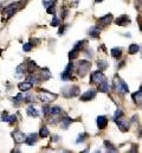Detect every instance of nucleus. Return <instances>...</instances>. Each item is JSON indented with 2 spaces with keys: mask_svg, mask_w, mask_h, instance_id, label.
I'll return each instance as SVG.
<instances>
[{
  "mask_svg": "<svg viewBox=\"0 0 142 153\" xmlns=\"http://www.w3.org/2000/svg\"><path fill=\"white\" fill-rule=\"evenodd\" d=\"M129 23H130V19H129L128 16H121V17L115 19V24H117L118 26H126Z\"/></svg>",
  "mask_w": 142,
  "mask_h": 153,
  "instance_id": "obj_12",
  "label": "nucleus"
},
{
  "mask_svg": "<svg viewBox=\"0 0 142 153\" xmlns=\"http://www.w3.org/2000/svg\"><path fill=\"white\" fill-rule=\"evenodd\" d=\"M88 138V134L87 133H81L79 135H78V138H77V140H76V144H82V143H84V140Z\"/></svg>",
  "mask_w": 142,
  "mask_h": 153,
  "instance_id": "obj_33",
  "label": "nucleus"
},
{
  "mask_svg": "<svg viewBox=\"0 0 142 153\" xmlns=\"http://www.w3.org/2000/svg\"><path fill=\"white\" fill-rule=\"evenodd\" d=\"M49 109H50V106H44L41 108V112L44 115H49Z\"/></svg>",
  "mask_w": 142,
  "mask_h": 153,
  "instance_id": "obj_41",
  "label": "nucleus"
},
{
  "mask_svg": "<svg viewBox=\"0 0 142 153\" xmlns=\"http://www.w3.org/2000/svg\"><path fill=\"white\" fill-rule=\"evenodd\" d=\"M103 79H106V77L103 75V73L101 70H97V71H94L91 75H90V82L91 83H101Z\"/></svg>",
  "mask_w": 142,
  "mask_h": 153,
  "instance_id": "obj_7",
  "label": "nucleus"
},
{
  "mask_svg": "<svg viewBox=\"0 0 142 153\" xmlns=\"http://www.w3.org/2000/svg\"><path fill=\"white\" fill-rule=\"evenodd\" d=\"M1 8H2V5H1V2H0V11H1Z\"/></svg>",
  "mask_w": 142,
  "mask_h": 153,
  "instance_id": "obj_45",
  "label": "nucleus"
},
{
  "mask_svg": "<svg viewBox=\"0 0 142 153\" xmlns=\"http://www.w3.org/2000/svg\"><path fill=\"white\" fill-rule=\"evenodd\" d=\"M12 101H13V103L14 105H20L23 101H24V94H18L17 96H14V97H12Z\"/></svg>",
  "mask_w": 142,
  "mask_h": 153,
  "instance_id": "obj_31",
  "label": "nucleus"
},
{
  "mask_svg": "<svg viewBox=\"0 0 142 153\" xmlns=\"http://www.w3.org/2000/svg\"><path fill=\"white\" fill-rule=\"evenodd\" d=\"M25 69H26V65H25V64H19V65L17 67V69H16V71H17V77L23 76L24 73H25Z\"/></svg>",
  "mask_w": 142,
  "mask_h": 153,
  "instance_id": "obj_29",
  "label": "nucleus"
},
{
  "mask_svg": "<svg viewBox=\"0 0 142 153\" xmlns=\"http://www.w3.org/2000/svg\"><path fill=\"white\" fill-rule=\"evenodd\" d=\"M39 137H40V138H46V137H49V129H47V127L43 126V127L39 129Z\"/></svg>",
  "mask_w": 142,
  "mask_h": 153,
  "instance_id": "obj_32",
  "label": "nucleus"
},
{
  "mask_svg": "<svg viewBox=\"0 0 142 153\" xmlns=\"http://www.w3.org/2000/svg\"><path fill=\"white\" fill-rule=\"evenodd\" d=\"M139 51H140V45H138V44H130L128 46V53L129 55H135Z\"/></svg>",
  "mask_w": 142,
  "mask_h": 153,
  "instance_id": "obj_23",
  "label": "nucleus"
},
{
  "mask_svg": "<svg viewBox=\"0 0 142 153\" xmlns=\"http://www.w3.org/2000/svg\"><path fill=\"white\" fill-rule=\"evenodd\" d=\"M18 88H19L21 91H27V90H30V89L32 88V84H31L29 81H25V82L19 83V84H18Z\"/></svg>",
  "mask_w": 142,
  "mask_h": 153,
  "instance_id": "obj_20",
  "label": "nucleus"
},
{
  "mask_svg": "<svg viewBox=\"0 0 142 153\" xmlns=\"http://www.w3.org/2000/svg\"><path fill=\"white\" fill-rule=\"evenodd\" d=\"M85 43H87L85 40H81V42H77V43L75 44V46H73V49H76V50H78V51H81V50H82V49L84 48L83 45H84Z\"/></svg>",
  "mask_w": 142,
  "mask_h": 153,
  "instance_id": "obj_34",
  "label": "nucleus"
},
{
  "mask_svg": "<svg viewBox=\"0 0 142 153\" xmlns=\"http://www.w3.org/2000/svg\"><path fill=\"white\" fill-rule=\"evenodd\" d=\"M62 94L64 97H75L79 94V88L77 85H65L62 88Z\"/></svg>",
  "mask_w": 142,
  "mask_h": 153,
  "instance_id": "obj_2",
  "label": "nucleus"
},
{
  "mask_svg": "<svg viewBox=\"0 0 142 153\" xmlns=\"http://www.w3.org/2000/svg\"><path fill=\"white\" fill-rule=\"evenodd\" d=\"M84 55H85L88 58H91V57H92V55H94V52H92V50H91L90 48H87V49H85V51H84Z\"/></svg>",
  "mask_w": 142,
  "mask_h": 153,
  "instance_id": "obj_39",
  "label": "nucleus"
},
{
  "mask_svg": "<svg viewBox=\"0 0 142 153\" xmlns=\"http://www.w3.org/2000/svg\"><path fill=\"white\" fill-rule=\"evenodd\" d=\"M0 120L4 121V122H8V123H14L17 121V116L13 114V115H8L7 112H4L1 116H0Z\"/></svg>",
  "mask_w": 142,
  "mask_h": 153,
  "instance_id": "obj_10",
  "label": "nucleus"
},
{
  "mask_svg": "<svg viewBox=\"0 0 142 153\" xmlns=\"http://www.w3.org/2000/svg\"><path fill=\"white\" fill-rule=\"evenodd\" d=\"M91 69V63L87 59H83V61H79L78 63V68H77V74L78 76L84 77L88 75V73L90 71Z\"/></svg>",
  "mask_w": 142,
  "mask_h": 153,
  "instance_id": "obj_1",
  "label": "nucleus"
},
{
  "mask_svg": "<svg viewBox=\"0 0 142 153\" xmlns=\"http://www.w3.org/2000/svg\"><path fill=\"white\" fill-rule=\"evenodd\" d=\"M20 7V2H13L11 5H8L6 8H5V12H6V18H11Z\"/></svg>",
  "mask_w": 142,
  "mask_h": 153,
  "instance_id": "obj_6",
  "label": "nucleus"
},
{
  "mask_svg": "<svg viewBox=\"0 0 142 153\" xmlns=\"http://www.w3.org/2000/svg\"><path fill=\"white\" fill-rule=\"evenodd\" d=\"M122 116H123V111L122 109H117L115 112V114H114V121L117 120V119H120V117H122Z\"/></svg>",
  "mask_w": 142,
  "mask_h": 153,
  "instance_id": "obj_37",
  "label": "nucleus"
},
{
  "mask_svg": "<svg viewBox=\"0 0 142 153\" xmlns=\"http://www.w3.org/2000/svg\"><path fill=\"white\" fill-rule=\"evenodd\" d=\"M73 63L71 62L69 63L68 65H67V68H65V70L61 74V78L63 79V81H70L71 79V73H72V70H73Z\"/></svg>",
  "mask_w": 142,
  "mask_h": 153,
  "instance_id": "obj_8",
  "label": "nucleus"
},
{
  "mask_svg": "<svg viewBox=\"0 0 142 153\" xmlns=\"http://www.w3.org/2000/svg\"><path fill=\"white\" fill-rule=\"evenodd\" d=\"M26 81H29L32 85H36V84H38L40 82V78L38 77V75H35V74L31 73V75H29V76L26 77Z\"/></svg>",
  "mask_w": 142,
  "mask_h": 153,
  "instance_id": "obj_21",
  "label": "nucleus"
},
{
  "mask_svg": "<svg viewBox=\"0 0 142 153\" xmlns=\"http://www.w3.org/2000/svg\"><path fill=\"white\" fill-rule=\"evenodd\" d=\"M68 26L67 25H64V26H62L61 29H59V31H58V35H63L64 33V31H65V29H67Z\"/></svg>",
  "mask_w": 142,
  "mask_h": 153,
  "instance_id": "obj_42",
  "label": "nucleus"
},
{
  "mask_svg": "<svg viewBox=\"0 0 142 153\" xmlns=\"http://www.w3.org/2000/svg\"><path fill=\"white\" fill-rule=\"evenodd\" d=\"M51 140H52V141H55V143H57L58 140H61V137H58V135H53V137L51 138Z\"/></svg>",
  "mask_w": 142,
  "mask_h": 153,
  "instance_id": "obj_43",
  "label": "nucleus"
},
{
  "mask_svg": "<svg viewBox=\"0 0 142 153\" xmlns=\"http://www.w3.org/2000/svg\"><path fill=\"white\" fill-rule=\"evenodd\" d=\"M115 122H116V125H117V127L121 132H127L129 129V121L128 120H124V119L120 117V119L115 120Z\"/></svg>",
  "mask_w": 142,
  "mask_h": 153,
  "instance_id": "obj_9",
  "label": "nucleus"
},
{
  "mask_svg": "<svg viewBox=\"0 0 142 153\" xmlns=\"http://www.w3.org/2000/svg\"><path fill=\"white\" fill-rule=\"evenodd\" d=\"M23 50H24L25 52L31 51V50H32V43H26V44H24V45H23Z\"/></svg>",
  "mask_w": 142,
  "mask_h": 153,
  "instance_id": "obj_38",
  "label": "nucleus"
},
{
  "mask_svg": "<svg viewBox=\"0 0 142 153\" xmlns=\"http://www.w3.org/2000/svg\"><path fill=\"white\" fill-rule=\"evenodd\" d=\"M96 121H97V127L100 129H104L106 126H108V119H106V116H103V115L98 116Z\"/></svg>",
  "mask_w": 142,
  "mask_h": 153,
  "instance_id": "obj_15",
  "label": "nucleus"
},
{
  "mask_svg": "<svg viewBox=\"0 0 142 153\" xmlns=\"http://www.w3.org/2000/svg\"><path fill=\"white\" fill-rule=\"evenodd\" d=\"M72 122H73V119H71L70 116H63L61 120V127L63 129H67V128H69V126Z\"/></svg>",
  "mask_w": 142,
  "mask_h": 153,
  "instance_id": "obj_13",
  "label": "nucleus"
},
{
  "mask_svg": "<svg viewBox=\"0 0 142 153\" xmlns=\"http://www.w3.org/2000/svg\"><path fill=\"white\" fill-rule=\"evenodd\" d=\"M111 20H112V14H111V13H109V14H106V16H104V17L100 18L98 23H100L102 26H106V25H108V24H110V23H111Z\"/></svg>",
  "mask_w": 142,
  "mask_h": 153,
  "instance_id": "obj_17",
  "label": "nucleus"
},
{
  "mask_svg": "<svg viewBox=\"0 0 142 153\" xmlns=\"http://www.w3.org/2000/svg\"><path fill=\"white\" fill-rule=\"evenodd\" d=\"M37 139H38V135L36 133H31L29 134L26 138H25V143L29 145V146H33L36 143H37Z\"/></svg>",
  "mask_w": 142,
  "mask_h": 153,
  "instance_id": "obj_16",
  "label": "nucleus"
},
{
  "mask_svg": "<svg viewBox=\"0 0 142 153\" xmlns=\"http://www.w3.org/2000/svg\"><path fill=\"white\" fill-rule=\"evenodd\" d=\"M38 97H39V100H40L41 102L49 103V102H52V101H55V100L57 99V94H53V93L43 90V91H39Z\"/></svg>",
  "mask_w": 142,
  "mask_h": 153,
  "instance_id": "obj_4",
  "label": "nucleus"
},
{
  "mask_svg": "<svg viewBox=\"0 0 142 153\" xmlns=\"http://www.w3.org/2000/svg\"><path fill=\"white\" fill-rule=\"evenodd\" d=\"M51 25H52V26H58V25H59V18L53 17V19H52V22H51Z\"/></svg>",
  "mask_w": 142,
  "mask_h": 153,
  "instance_id": "obj_40",
  "label": "nucleus"
},
{
  "mask_svg": "<svg viewBox=\"0 0 142 153\" xmlns=\"http://www.w3.org/2000/svg\"><path fill=\"white\" fill-rule=\"evenodd\" d=\"M46 13H49V14H55V13H56L55 4H52L51 6H47V7H46Z\"/></svg>",
  "mask_w": 142,
  "mask_h": 153,
  "instance_id": "obj_36",
  "label": "nucleus"
},
{
  "mask_svg": "<svg viewBox=\"0 0 142 153\" xmlns=\"http://www.w3.org/2000/svg\"><path fill=\"white\" fill-rule=\"evenodd\" d=\"M88 33L90 37L92 38H98L100 35H101V31H100V27L98 26H91L89 30H88Z\"/></svg>",
  "mask_w": 142,
  "mask_h": 153,
  "instance_id": "obj_14",
  "label": "nucleus"
},
{
  "mask_svg": "<svg viewBox=\"0 0 142 153\" xmlns=\"http://www.w3.org/2000/svg\"><path fill=\"white\" fill-rule=\"evenodd\" d=\"M133 100H134V102L136 103V105H141V101H142V95H141V88H140V90L139 91H136V93H134L133 95Z\"/></svg>",
  "mask_w": 142,
  "mask_h": 153,
  "instance_id": "obj_24",
  "label": "nucleus"
},
{
  "mask_svg": "<svg viewBox=\"0 0 142 153\" xmlns=\"http://www.w3.org/2000/svg\"><path fill=\"white\" fill-rule=\"evenodd\" d=\"M78 53H79V51H78V50L72 49L70 52H69V58H70V59H75V58H77Z\"/></svg>",
  "mask_w": 142,
  "mask_h": 153,
  "instance_id": "obj_35",
  "label": "nucleus"
},
{
  "mask_svg": "<svg viewBox=\"0 0 142 153\" xmlns=\"http://www.w3.org/2000/svg\"><path fill=\"white\" fill-rule=\"evenodd\" d=\"M62 113H63V109L61 107H58V106L50 107V109H49V115H51V116H58Z\"/></svg>",
  "mask_w": 142,
  "mask_h": 153,
  "instance_id": "obj_18",
  "label": "nucleus"
},
{
  "mask_svg": "<svg viewBox=\"0 0 142 153\" xmlns=\"http://www.w3.org/2000/svg\"><path fill=\"white\" fill-rule=\"evenodd\" d=\"M103 0H95V2H102Z\"/></svg>",
  "mask_w": 142,
  "mask_h": 153,
  "instance_id": "obj_44",
  "label": "nucleus"
},
{
  "mask_svg": "<svg viewBox=\"0 0 142 153\" xmlns=\"http://www.w3.org/2000/svg\"><path fill=\"white\" fill-rule=\"evenodd\" d=\"M1 53H2V50H1V49H0V56H1Z\"/></svg>",
  "mask_w": 142,
  "mask_h": 153,
  "instance_id": "obj_46",
  "label": "nucleus"
},
{
  "mask_svg": "<svg viewBox=\"0 0 142 153\" xmlns=\"http://www.w3.org/2000/svg\"><path fill=\"white\" fill-rule=\"evenodd\" d=\"M52 77L51 75V73H50V70L47 69V68H44L43 70H41V74H40V79H43V81H47V79H50Z\"/></svg>",
  "mask_w": 142,
  "mask_h": 153,
  "instance_id": "obj_22",
  "label": "nucleus"
},
{
  "mask_svg": "<svg viewBox=\"0 0 142 153\" xmlns=\"http://www.w3.org/2000/svg\"><path fill=\"white\" fill-rule=\"evenodd\" d=\"M95 96H96V90L90 89V90H87L84 94H82L81 100H82V101H90V100H92Z\"/></svg>",
  "mask_w": 142,
  "mask_h": 153,
  "instance_id": "obj_11",
  "label": "nucleus"
},
{
  "mask_svg": "<svg viewBox=\"0 0 142 153\" xmlns=\"http://www.w3.org/2000/svg\"><path fill=\"white\" fill-rule=\"evenodd\" d=\"M27 71L31 74V73H33V71H36L37 69H38V65H37V63L36 62H33V61H29V63H27Z\"/></svg>",
  "mask_w": 142,
  "mask_h": 153,
  "instance_id": "obj_27",
  "label": "nucleus"
},
{
  "mask_svg": "<svg viewBox=\"0 0 142 153\" xmlns=\"http://www.w3.org/2000/svg\"><path fill=\"white\" fill-rule=\"evenodd\" d=\"M26 113H27L29 116H32V117H38V115H39L38 111L33 106H29L27 109H26Z\"/></svg>",
  "mask_w": 142,
  "mask_h": 153,
  "instance_id": "obj_25",
  "label": "nucleus"
},
{
  "mask_svg": "<svg viewBox=\"0 0 142 153\" xmlns=\"http://www.w3.org/2000/svg\"><path fill=\"white\" fill-rule=\"evenodd\" d=\"M11 135H12L14 143H17V144H23V143H25V138H26V137H25V134H24L20 129H13L12 133H11Z\"/></svg>",
  "mask_w": 142,
  "mask_h": 153,
  "instance_id": "obj_5",
  "label": "nucleus"
},
{
  "mask_svg": "<svg viewBox=\"0 0 142 153\" xmlns=\"http://www.w3.org/2000/svg\"><path fill=\"white\" fill-rule=\"evenodd\" d=\"M97 67H98V70L103 71L108 68V62L104 61V59H98L97 61Z\"/></svg>",
  "mask_w": 142,
  "mask_h": 153,
  "instance_id": "obj_30",
  "label": "nucleus"
},
{
  "mask_svg": "<svg viewBox=\"0 0 142 153\" xmlns=\"http://www.w3.org/2000/svg\"><path fill=\"white\" fill-rule=\"evenodd\" d=\"M109 88H110V84L106 79H103L101 83H98V91H101V93H108Z\"/></svg>",
  "mask_w": 142,
  "mask_h": 153,
  "instance_id": "obj_19",
  "label": "nucleus"
},
{
  "mask_svg": "<svg viewBox=\"0 0 142 153\" xmlns=\"http://www.w3.org/2000/svg\"><path fill=\"white\" fill-rule=\"evenodd\" d=\"M104 147H106V150H108V152H111V153H115L117 152V149L110 143V141H108V140H106L104 141Z\"/></svg>",
  "mask_w": 142,
  "mask_h": 153,
  "instance_id": "obj_28",
  "label": "nucleus"
},
{
  "mask_svg": "<svg viewBox=\"0 0 142 153\" xmlns=\"http://www.w3.org/2000/svg\"><path fill=\"white\" fill-rule=\"evenodd\" d=\"M114 88H115V90L117 93H128L129 91L128 84L123 79H121L118 77H115L114 78Z\"/></svg>",
  "mask_w": 142,
  "mask_h": 153,
  "instance_id": "obj_3",
  "label": "nucleus"
},
{
  "mask_svg": "<svg viewBox=\"0 0 142 153\" xmlns=\"http://www.w3.org/2000/svg\"><path fill=\"white\" fill-rule=\"evenodd\" d=\"M110 52H111V56L114 58H120L122 56V49L121 48H112Z\"/></svg>",
  "mask_w": 142,
  "mask_h": 153,
  "instance_id": "obj_26",
  "label": "nucleus"
}]
</instances>
